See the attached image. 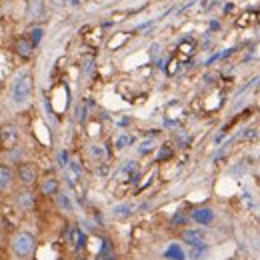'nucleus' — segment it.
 <instances>
[{
	"instance_id": "nucleus-14",
	"label": "nucleus",
	"mask_w": 260,
	"mask_h": 260,
	"mask_svg": "<svg viewBox=\"0 0 260 260\" xmlns=\"http://www.w3.org/2000/svg\"><path fill=\"white\" fill-rule=\"evenodd\" d=\"M56 204L62 208V210H66V212H72V210H74V204H72L70 196H68L66 192H62V190H58V194H56Z\"/></svg>"
},
{
	"instance_id": "nucleus-2",
	"label": "nucleus",
	"mask_w": 260,
	"mask_h": 260,
	"mask_svg": "<svg viewBox=\"0 0 260 260\" xmlns=\"http://www.w3.org/2000/svg\"><path fill=\"white\" fill-rule=\"evenodd\" d=\"M10 246H12L14 256L26 258V256H30V254L34 252V248H36V238H34V234H30V232H26V230H20V232L14 234Z\"/></svg>"
},
{
	"instance_id": "nucleus-18",
	"label": "nucleus",
	"mask_w": 260,
	"mask_h": 260,
	"mask_svg": "<svg viewBox=\"0 0 260 260\" xmlns=\"http://www.w3.org/2000/svg\"><path fill=\"white\" fill-rule=\"evenodd\" d=\"M132 142H134V136H130V134H120V136L116 138L114 146H116V150H124V148H128Z\"/></svg>"
},
{
	"instance_id": "nucleus-21",
	"label": "nucleus",
	"mask_w": 260,
	"mask_h": 260,
	"mask_svg": "<svg viewBox=\"0 0 260 260\" xmlns=\"http://www.w3.org/2000/svg\"><path fill=\"white\" fill-rule=\"evenodd\" d=\"M68 166H70V170H72V174H74L76 178L82 174V168H80V164H78L76 160H68Z\"/></svg>"
},
{
	"instance_id": "nucleus-15",
	"label": "nucleus",
	"mask_w": 260,
	"mask_h": 260,
	"mask_svg": "<svg viewBox=\"0 0 260 260\" xmlns=\"http://www.w3.org/2000/svg\"><path fill=\"white\" fill-rule=\"evenodd\" d=\"M90 156L94 160H104L108 156V150L104 148V146H98V144H92L90 146Z\"/></svg>"
},
{
	"instance_id": "nucleus-16",
	"label": "nucleus",
	"mask_w": 260,
	"mask_h": 260,
	"mask_svg": "<svg viewBox=\"0 0 260 260\" xmlns=\"http://www.w3.org/2000/svg\"><path fill=\"white\" fill-rule=\"evenodd\" d=\"M28 38H30V42H32L34 46H38L40 40L44 38V28H42V26H32L30 32H28Z\"/></svg>"
},
{
	"instance_id": "nucleus-27",
	"label": "nucleus",
	"mask_w": 260,
	"mask_h": 260,
	"mask_svg": "<svg viewBox=\"0 0 260 260\" xmlns=\"http://www.w3.org/2000/svg\"><path fill=\"white\" fill-rule=\"evenodd\" d=\"M78 260H84V258H78Z\"/></svg>"
},
{
	"instance_id": "nucleus-8",
	"label": "nucleus",
	"mask_w": 260,
	"mask_h": 260,
	"mask_svg": "<svg viewBox=\"0 0 260 260\" xmlns=\"http://www.w3.org/2000/svg\"><path fill=\"white\" fill-rule=\"evenodd\" d=\"M58 190H60V184H58V180H56L54 176L44 178L42 184H40V192H42V196H56Z\"/></svg>"
},
{
	"instance_id": "nucleus-7",
	"label": "nucleus",
	"mask_w": 260,
	"mask_h": 260,
	"mask_svg": "<svg viewBox=\"0 0 260 260\" xmlns=\"http://www.w3.org/2000/svg\"><path fill=\"white\" fill-rule=\"evenodd\" d=\"M182 240H184L188 246H192V248L204 246V234H202L200 230H184V232H182Z\"/></svg>"
},
{
	"instance_id": "nucleus-24",
	"label": "nucleus",
	"mask_w": 260,
	"mask_h": 260,
	"mask_svg": "<svg viewBox=\"0 0 260 260\" xmlns=\"http://www.w3.org/2000/svg\"><path fill=\"white\" fill-rule=\"evenodd\" d=\"M66 2H68L70 6H80V2H82V0H66Z\"/></svg>"
},
{
	"instance_id": "nucleus-20",
	"label": "nucleus",
	"mask_w": 260,
	"mask_h": 260,
	"mask_svg": "<svg viewBox=\"0 0 260 260\" xmlns=\"http://www.w3.org/2000/svg\"><path fill=\"white\" fill-rule=\"evenodd\" d=\"M152 148H154V142H152V140H144V142L138 146V154H148Z\"/></svg>"
},
{
	"instance_id": "nucleus-23",
	"label": "nucleus",
	"mask_w": 260,
	"mask_h": 260,
	"mask_svg": "<svg viewBox=\"0 0 260 260\" xmlns=\"http://www.w3.org/2000/svg\"><path fill=\"white\" fill-rule=\"evenodd\" d=\"M184 222H186V218H184L182 214H176V216L172 218V224H174V226H180V224H184Z\"/></svg>"
},
{
	"instance_id": "nucleus-6",
	"label": "nucleus",
	"mask_w": 260,
	"mask_h": 260,
	"mask_svg": "<svg viewBox=\"0 0 260 260\" xmlns=\"http://www.w3.org/2000/svg\"><path fill=\"white\" fill-rule=\"evenodd\" d=\"M14 202H16V206L20 208V210H32L36 198H34V194H32L30 190H20V192L14 196Z\"/></svg>"
},
{
	"instance_id": "nucleus-4",
	"label": "nucleus",
	"mask_w": 260,
	"mask_h": 260,
	"mask_svg": "<svg viewBox=\"0 0 260 260\" xmlns=\"http://www.w3.org/2000/svg\"><path fill=\"white\" fill-rule=\"evenodd\" d=\"M36 176H38V170H36V166H34V164L22 162V164H18V166H16V178H18L24 186L34 184Z\"/></svg>"
},
{
	"instance_id": "nucleus-1",
	"label": "nucleus",
	"mask_w": 260,
	"mask_h": 260,
	"mask_svg": "<svg viewBox=\"0 0 260 260\" xmlns=\"http://www.w3.org/2000/svg\"><path fill=\"white\" fill-rule=\"evenodd\" d=\"M10 94H12V100H14L16 104H24V102H28L30 96H32V76H30L28 72L18 74L16 80L12 82V90H10Z\"/></svg>"
},
{
	"instance_id": "nucleus-17",
	"label": "nucleus",
	"mask_w": 260,
	"mask_h": 260,
	"mask_svg": "<svg viewBox=\"0 0 260 260\" xmlns=\"http://www.w3.org/2000/svg\"><path fill=\"white\" fill-rule=\"evenodd\" d=\"M172 154H174V150H172L168 144H162V146L158 148V154H156V160H158V162L170 160V158H172Z\"/></svg>"
},
{
	"instance_id": "nucleus-11",
	"label": "nucleus",
	"mask_w": 260,
	"mask_h": 260,
	"mask_svg": "<svg viewBox=\"0 0 260 260\" xmlns=\"http://www.w3.org/2000/svg\"><path fill=\"white\" fill-rule=\"evenodd\" d=\"M84 242H86L84 232H82L78 226L70 228V244H72V248H74V250H82V248H84Z\"/></svg>"
},
{
	"instance_id": "nucleus-10",
	"label": "nucleus",
	"mask_w": 260,
	"mask_h": 260,
	"mask_svg": "<svg viewBox=\"0 0 260 260\" xmlns=\"http://www.w3.org/2000/svg\"><path fill=\"white\" fill-rule=\"evenodd\" d=\"M12 184V170L6 164H0V194L6 192Z\"/></svg>"
},
{
	"instance_id": "nucleus-26",
	"label": "nucleus",
	"mask_w": 260,
	"mask_h": 260,
	"mask_svg": "<svg viewBox=\"0 0 260 260\" xmlns=\"http://www.w3.org/2000/svg\"><path fill=\"white\" fill-rule=\"evenodd\" d=\"M106 172H108L106 166H100V168H98V174H106Z\"/></svg>"
},
{
	"instance_id": "nucleus-19",
	"label": "nucleus",
	"mask_w": 260,
	"mask_h": 260,
	"mask_svg": "<svg viewBox=\"0 0 260 260\" xmlns=\"http://www.w3.org/2000/svg\"><path fill=\"white\" fill-rule=\"evenodd\" d=\"M130 214H132V204H118V206H114V216L124 218V216H130Z\"/></svg>"
},
{
	"instance_id": "nucleus-9",
	"label": "nucleus",
	"mask_w": 260,
	"mask_h": 260,
	"mask_svg": "<svg viewBox=\"0 0 260 260\" xmlns=\"http://www.w3.org/2000/svg\"><path fill=\"white\" fill-rule=\"evenodd\" d=\"M214 218V212L210 210V208H196V210L192 212V220L198 222V224H210Z\"/></svg>"
},
{
	"instance_id": "nucleus-25",
	"label": "nucleus",
	"mask_w": 260,
	"mask_h": 260,
	"mask_svg": "<svg viewBox=\"0 0 260 260\" xmlns=\"http://www.w3.org/2000/svg\"><path fill=\"white\" fill-rule=\"evenodd\" d=\"M66 2V0H52V4H56V6H62Z\"/></svg>"
},
{
	"instance_id": "nucleus-5",
	"label": "nucleus",
	"mask_w": 260,
	"mask_h": 260,
	"mask_svg": "<svg viewBox=\"0 0 260 260\" xmlns=\"http://www.w3.org/2000/svg\"><path fill=\"white\" fill-rule=\"evenodd\" d=\"M14 50H16V54H18L20 58L28 60V58L32 56V52H34V44L30 42V38L22 36V38H18V40L14 42Z\"/></svg>"
},
{
	"instance_id": "nucleus-22",
	"label": "nucleus",
	"mask_w": 260,
	"mask_h": 260,
	"mask_svg": "<svg viewBox=\"0 0 260 260\" xmlns=\"http://www.w3.org/2000/svg\"><path fill=\"white\" fill-rule=\"evenodd\" d=\"M58 164H60V166H68V152H66V150H60V152H58Z\"/></svg>"
},
{
	"instance_id": "nucleus-13",
	"label": "nucleus",
	"mask_w": 260,
	"mask_h": 260,
	"mask_svg": "<svg viewBox=\"0 0 260 260\" xmlns=\"http://www.w3.org/2000/svg\"><path fill=\"white\" fill-rule=\"evenodd\" d=\"M164 258H168V260H186V254L178 244H170L164 250Z\"/></svg>"
},
{
	"instance_id": "nucleus-3",
	"label": "nucleus",
	"mask_w": 260,
	"mask_h": 260,
	"mask_svg": "<svg viewBox=\"0 0 260 260\" xmlns=\"http://www.w3.org/2000/svg\"><path fill=\"white\" fill-rule=\"evenodd\" d=\"M18 128L14 124H2L0 126V150L4 152H10L18 146Z\"/></svg>"
},
{
	"instance_id": "nucleus-12",
	"label": "nucleus",
	"mask_w": 260,
	"mask_h": 260,
	"mask_svg": "<svg viewBox=\"0 0 260 260\" xmlns=\"http://www.w3.org/2000/svg\"><path fill=\"white\" fill-rule=\"evenodd\" d=\"M28 18H38L44 14V0H28Z\"/></svg>"
}]
</instances>
